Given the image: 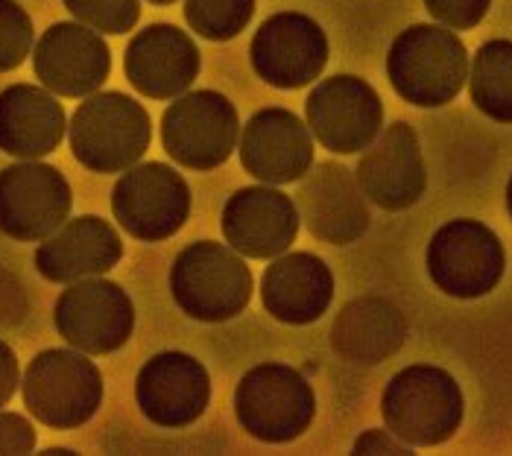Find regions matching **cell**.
<instances>
[{"label":"cell","mask_w":512,"mask_h":456,"mask_svg":"<svg viewBox=\"0 0 512 456\" xmlns=\"http://www.w3.org/2000/svg\"><path fill=\"white\" fill-rule=\"evenodd\" d=\"M469 94L477 112L495 123H512V41L492 38L480 44L469 68Z\"/></svg>","instance_id":"d4e9b609"},{"label":"cell","mask_w":512,"mask_h":456,"mask_svg":"<svg viewBox=\"0 0 512 456\" xmlns=\"http://www.w3.org/2000/svg\"><path fill=\"white\" fill-rule=\"evenodd\" d=\"M334 302V272L314 252H284L261 278V304L284 325H314Z\"/></svg>","instance_id":"7402d4cb"},{"label":"cell","mask_w":512,"mask_h":456,"mask_svg":"<svg viewBox=\"0 0 512 456\" xmlns=\"http://www.w3.org/2000/svg\"><path fill=\"white\" fill-rule=\"evenodd\" d=\"M237 106L214 88L185 91L161 114V144L167 155L197 173L223 167L237 150Z\"/></svg>","instance_id":"ba28073f"},{"label":"cell","mask_w":512,"mask_h":456,"mask_svg":"<svg viewBox=\"0 0 512 456\" xmlns=\"http://www.w3.org/2000/svg\"><path fill=\"white\" fill-rule=\"evenodd\" d=\"M71 152L91 173L112 176L135 167L153 141L147 109L120 91H97L79 103L68 123Z\"/></svg>","instance_id":"3957f363"},{"label":"cell","mask_w":512,"mask_h":456,"mask_svg":"<svg viewBox=\"0 0 512 456\" xmlns=\"http://www.w3.org/2000/svg\"><path fill=\"white\" fill-rule=\"evenodd\" d=\"M299 205L273 185L237 188L223 205L226 243L252 261H273L299 234Z\"/></svg>","instance_id":"ac0fdd59"},{"label":"cell","mask_w":512,"mask_h":456,"mask_svg":"<svg viewBox=\"0 0 512 456\" xmlns=\"http://www.w3.org/2000/svg\"><path fill=\"white\" fill-rule=\"evenodd\" d=\"M21 383V366H18V357L15 351L0 340V410L12 401L15 389Z\"/></svg>","instance_id":"1f68e13d"},{"label":"cell","mask_w":512,"mask_h":456,"mask_svg":"<svg viewBox=\"0 0 512 456\" xmlns=\"http://www.w3.org/2000/svg\"><path fill=\"white\" fill-rule=\"evenodd\" d=\"M302 223L316 240L349 246L369 228V205L357 185L355 170L340 161H319L296 190Z\"/></svg>","instance_id":"d6986e66"},{"label":"cell","mask_w":512,"mask_h":456,"mask_svg":"<svg viewBox=\"0 0 512 456\" xmlns=\"http://www.w3.org/2000/svg\"><path fill=\"white\" fill-rule=\"evenodd\" d=\"M352 451L355 454H413V448L407 442H401L390 430H378V427L363 430L355 439Z\"/></svg>","instance_id":"4dcf8cb0"},{"label":"cell","mask_w":512,"mask_h":456,"mask_svg":"<svg viewBox=\"0 0 512 456\" xmlns=\"http://www.w3.org/2000/svg\"><path fill=\"white\" fill-rule=\"evenodd\" d=\"M357 185L384 211H407L428 190V167L419 135L410 123H390L357 161Z\"/></svg>","instance_id":"2e32d148"},{"label":"cell","mask_w":512,"mask_h":456,"mask_svg":"<svg viewBox=\"0 0 512 456\" xmlns=\"http://www.w3.org/2000/svg\"><path fill=\"white\" fill-rule=\"evenodd\" d=\"M240 164L261 185H293L314 167V132L290 109H261L240 132Z\"/></svg>","instance_id":"5bb4252c"},{"label":"cell","mask_w":512,"mask_h":456,"mask_svg":"<svg viewBox=\"0 0 512 456\" xmlns=\"http://www.w3.org/2000/svg\"><path fill=\"white\" fill-rule=\"evenodd\" d=\"M33 18L18 0H0V74L24 65L33 50Z\"/></svg>","instance_id":"83f0119b"},{"label":"cell","mask_w":512,"mask_h":456,"mask_svg":"<svg viewBox=\"0 0 512 456\" xmlns=\"http://www.w3.org/2000/svg\"><path fill=\"white\" fill-rule=\"evenodd\" d=\"M123 258L118 228L103 217H77L44 237L36 249V269L50 284H74L82 278L106 275Z\"/></svg>","instance_id":"44dd1931"},{"label":"cell","mask_w":512,"mask_h":456,"mask_svg":"<svg viewBox=\"0 0 512 456\" xmlns=\"http://www.w3.org/2000/svg\"><path fill=\"white\" fill-rule=\"evenodd\" d=\"M150 3H156V6H170V3H176V0H150Z\"/></svg>","instance_id":"836d02e7"},{"label":"cell","mask_w":512,"mask_h":456,"mask_svg":"<svg viewBox=\"0 0 512 456\" xmlns=\"http://www.w3.org/2000/svg\"><path fill=\"white\" fill-rule=\"evenodd\" d=\"M53 325L71 348L85 354H112L135 331V304L129 293L100 275L68 284L53 307Z\"/></svg>","instance_id":"30bf717a"},{"label":"cell","mask_w":512,"mask_h":456,"mask_svg":"<svg viewBox=\"0 0 512 456\" xmlns=\"http://www.w3.org/2000/svg\"><path fill=\"white\" fill-rule=\"evenodd\" d=\"M24 407L53 430H77L97 416L103 404V375L85 351L44 348L21 380Z\"/></svg>","instance_id":"8992f818"},{"label":"cell","mask_w":512,"mask_h":456,"mask_svg":"<svg viewBox=\"0 0 512 456\" xmlns=\"http://www.w3.org/2000/svg\"><path fill=\"white\" fill-rule=\"evenodd\" d=\"M328 36L305 12H278L270 15L249 44L252 71L261 82L296 91L311 85L328 65Z\"/></svg>","instance_id":"4fadbf2b"},{"label":"cell","mask_w":512,"mask_h":456,"mask_svg":"<svg viewBox=\"0 0 512 456\" xmlns=\"http://www.w3.org/2000/svg\"><path fill=\"white\" fill-rule=\"evenodd\" d=\"M68 117L53 91L18 82L0 91V150L21 161H39L59 150Z\"/></svg>","instance_id":"603a6c76"},{"label":"cell","mask_w":512,"mask_h":456,"mask_svg":"<svg viewBox=\"0 0 512 456\" xmlns=\"http://www.w3.org/2000/svg\"><path fill=\"white\" fill-rule=\"evenodd\" d=\"M194 196L185 176L161 161L129 167L112 190V214L120 228L144 243L173 237L191 217Z\"/></svg>","instance_id":"9c48e42d"},{"label":"cell","mask_w":512,"mask_h":456,"mask_svg":"<svg viewBox=\"0 0 512 456\" xmlns=\"http://www.w3.org/2000/svg\"><path fill=\"white\" fill-rule=\"evenodd\" d=\"M425 266L439 293L472 302L489 296L501 284L507 272V252L501 237L486 223L457 217L434 231Z\"/></svg>","instance_id":"52a82bcc"},{"label":"cell","mask_w":512,"mask_h":456,"mask_svg":"<svg viewBox=\"0 0 512 456\" xmlns=\"http://www.w3.org/2000/svg\"><path fill=\"white\" fill-rule=\"evenodd\" d=\"M170 293L185 316L220 325L246 310L252 299V272L232 246L197 240L170 266Z\"/></svg>","instance_id":"277c9868"},{"label":"cell","mask_w":512,"mask_h":456,"mask_svg":"<svg viewBox=\"0 0 512 456\" xmlns=\"http://www.w3.org/2000/svg\"><path fill=\"white\" fill-rule=\"evenodd\" d=\"M36 427L21 413H0V454H33Z\"/></svg>","instance_id":"f546056e"},{"label":"cell","mask_w":512,"mask_h":456,"mask_svg":"<svg viewBox=\"0 0 512 456\" xmlns=\"http://www.w3.org/2000/svg\"><path fill=\"white\" fill-rule=\"evenodd\" d=\"M255 15V0H185L191 33L208 41H232Z\"/></svg>","instance_id":"484cf974"},{"label":"cell","mask_w":512,"mask_h":456,"mask_svg":"<svg viewBox=\"0 0 512 456\" xmlns=\"http://www.w3.org/2000/svg\"><path fill=\"white\" fill-rule=\"evenodd\" d=\"M489 6L492 0H425V9L434 15V21L448 30H472L486 18Z\"/></svg>","instance_id":"f1b7e54d"},{"label":"cell","mask_w":512,"mask_h":456,"mask_svg":"<svg viewBox=\"0 0 512 456\" xmlns=\"http://www.w3.org/2000/svg\"><path fill=\"white\" fill-rule=\"evenodd\" d=\"M235 416L258 442H296L314 424V386L287 363H258L237 383Z\"/></svg>","instance_id":"5b68a950"},{"label":"cell","mask_w":512,"mask_h":456,"mask_svg":"<svg viewBox=\"0 0 512 456\" xmlns=\"http://www.w3.org/2000/svg\"><path fill=\"white\" fill-rule=\"evenodd\" d=\"M331 348L357 366L390 360L407 340V319L390 299L360 296L343 304L331 325Z\"/></svg>","instance_id":"cb8c5ba5"},{"label":"cell","mask_w":512,"mask_h":456,"mask_svg":"<svg viewBox=\"0 0 512 456\" xmlns=\"http://www.w3.org/2000/svg\"><path fill=\"white\" fill-rule=\"evenodd\" d=\"M381 416L387 430L410 448H436L460 430L466 398L457 378L442 366L413 363L384 386Z\"/></svg>","instance_id":"7a4b0ae2"},{"label":"cell","mask_w":512,"mask_h":456,"mask_svg":"<svg viewBox=\"0 0 512 456\" xmlns=\"http://www.w3.org/2000/svg\"><path fill=\"white\" fill-rule=\"evenodd\" d=\"M387 79L404 103L442 109L469 82V50L448 27L413 24L390 44Z\"/></svg>","instance_id":"6da1fadb"},{"label":"cell","mask_w":512,"mask_h":456,"mask_svg":"<svg viewBox=\"0 0 512 456\" xmlns=\"http://www.w3.org/2000/svg\"><path fill=\"white\" fill-rule=\"evenodd\" d=\"M129 85L150 100L182 97L199 76V47L173 24H150L135 33L123 53Z\"/></svg>","instance_id":"ffe728a7"},{"label":"cell","mask_w":512,"mask_h":456,"mask_svg":"<svg viewBox=\"0 0 512 456\" xmlns=\"http://www.w3.org/2000/svg\"><path fill=\"white\" fill-rule=\"evenodd\" d=\"M135 401L156 427H191L211 404L208 369L185 351L153 354L135 378Z\"/></svg>","instance_id":"e0dca14e"},{"label":"cell","mask_w":512,"mask_h":456,"mask_svg":"<svg viewBox=\"0 0 512 456\" xmlns=\"http://www.w3.org/2000/svg\"><path fill=\"white\" fill-rule=\"evenodd\" d=\"M74 193L68 179L41 161L0 170V231L18 243H36L68 223Z\"/></svg>","instance_id":"7c38bea8"},{"label":"cell","mask_w":512,"mask_h":456,"mask_svg":"<svg viewBox=\"0 0 512 456\" xmlns=\"http://www.w3.org/2000/svg\"><path fill=\"white\" fill-rule=\"evenodd\" d=\"M305 120L325 150L355 155L369 150L384 132V103L366 79L337 74L322 79L308 94Z\"/></svg>","instance_id":"8fae6325"},{"label":"cell","mask_w":512,"mask_h":456,"mask_svg":"<svg viewBox=\"0 0 512 456\" xmlns=\"http://www.w3.org/2000/svg\"><path fill=\"white\" fill-rule=\"evenodd\" d=\"M507 211H510V220H512V176H510V182H507Z\"/></svg>","instance_id":"d6a6232c"},{"label":"cell","mask_w":512,"mask_h":456,"mask_svg":"<svg viewBox=\"0 0 512 456\" xmlns=\"http://www.w3.org/2000/svg\"><path fill=\"white\" fill-rule=\"evenodd\" d=\"M62 3L77 21L106 36L132 33L141 18V0H62Z\"/></svg>","instance_id":"4316f807"},{"label":"cell","mask_w":512,"mask_h":456,"mask_svg":"<svg viewBox=\"0 0 512 456\" xmlns=\"http://www.w3.org/2000/svg\"><path fill=\"white\" fill-rule=\"evenodd\" d=\"M33 71L56 97H91L112 74V50L97 30L59 21L41 33Z\"/></svg>","instance_id":"9a60e30c"}]
</instances>
